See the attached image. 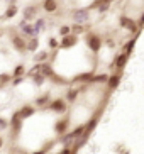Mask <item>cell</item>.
<instances>
[{"mask_svg":"<svg viewBox=\"0 0 144 154\" xmlns=\"http://www.w3.org/2000/svg\"><path fill=\"white\" fill-rule=\"evenodd\" d=\"M85 42H86V46L90 48V51L93 53V54H97V53L102 49V44H104L102 37H100L99 34H95V32H86L85 34Z\"/></svg>","mask_w":144,"mask_h":154,"instance_id":"1","label":"cell"},{"mask_svg":"<svg viewBox=\"0 0 144 154\" xmlns=\"http://www.w3.org/2000/svg\"><path fill=\"white\" fill-rule=\"evenodd\" d=\"M9 37H10V42H12L14 49L17 51V53H26V37H24L20 32L12 31Z\"/></svg>","mask_w":144,"mask_h":154,"instance_id":"2","label":"cell"},{"mask_svg":"<svg viewBox=\"0 0 144 154\" xmlns=\"http://www.w3.org/2000/svg\"><path fill=\"white\" fill-rule=\"evenodd\" d=\"M71 19L75 24H86L90 20V9L86 7V9H75L71 10Z\"/></svg>","mask_w":144,"mask_h":154,"instance_id":"3","label":"cell"},{"mask_svg":"<svg viewBox=\"0 0 144 154\" xmlns=\"http://www.w3.org/2000/svg\"><path fill=\"white\" fill-rule=\"evenodd\" d=\"M119 26H121L122 29L129 31L131 34H139L141 32V29L136 26V20L131 17H127V15H121V17H119Z\"/></svg>","mask_w":144,"mask_h":154,"instance_id":"4","label":"cell"},{"mask_svg":"<svg viewBox=\"0 0 144 154\" xmlns=\"http://www.w3.org/2000/svg\"><path fill=\"white\" fill-rule=\"evenodd\" d=\"M44 109L51 110V112H56V113H66L68 112V102H66V100H63V98L51 100Z\"/></svg>","mask_w":144,"mask_h":154,"instance_id":"5","label":"cell"},{"mask_svg":"<svg viewBox=\"0 0 144 154\" xmlns=\"http://www.w3.org/2000/svg\"><path fill=\"white\" fill-rule=\"evenodd\" d=\"M78 41H80V36L77 34H66V36H61V41H58V48L61 49H71L73 46H77Z\"/></svg>","mask_w":144,"mask_h":154,"instance_id":"6","label":"cell"},{"mask_svg":"<svg viewBox=\"0 0 144 154\" xmlns=\"http://www.w3.org/2000/svg\"><path fill=\"white\" fill-rule=\"evenodd\" d=\"M100 115H102V109L97 110V112L92 115L90 120L85 124V132H83V136L85 137H90V134L95 131V127H97V124H99V120H100Z\"/></svg>","mask_w":144,"mask_h":154,"instance_id":"7","label":"cell"},{"mask_svg":"<svg viewBox=\"0 0 144 154\" xmlns=\"http://www.w3.org/2000/svg\"><path fill=\"white\" fill-rule=\"evenodd\" d=\"M36 17H39V7L37 5H27L22 9V19L27 22H32Z\"/></svg>","mask_w":144,"mask_h":154,"instance_id":"8","label":"cell"},{"mask_svg":"<svg viewBox=\"0 0 144 154\" xmlns=\"http://www.w3.org/2000/svg\"><path fill=\"white\" fill-rule=\"evenodd\" d=\"M17 31L22 34L24 37H37L36 34H34V31H32V26H31V22H27V20H20V22L17 24Z\"/></svg>","mask_w":144,"mask_h":154,"instance_id":"9","label":"cell"},{"mask_svg":"<svg viewBox=\"0 0 144 154\" xmlns=\"http://www.w3.org/2000/svg\"><path fill=\"white\" fill-rule=\"evenodd\" d=\"M121 82H122V73L121 71H115V73H112V75H108V78H107V86H108V90L112 91V90H115L119 85H121Z\"/></svg>","mask_w":144,"mask_h":154,"instance_id":"10","label":"cell"},{"mask_svg":"<svg viewBox=\"0 0 144 154\" xmlns=\"http://www.w3.org/2000/svg\"><path fill=\"white\" fill-rule=\"evenodd\" d=\"M32 22L34 24H31V26H32V31H34L36 36H39L41 32H44L46 27H48V20H46L44 17H36Z\"/></svg>","mask_w":144,"mask_h":154,"instance_id":"11","label":"cell"},{"mask_svg":"<svg viewBox=\"0 0 144 154\" xmlns=\"http://www.w3.org/2000/svg\"><path fill=\"white\" fill-rule=\"evenodd\" d=\"M127 61H129V56L121 53V54L115 56V59H114V63H112V68L115 69V71H122V69L126 68Z\"/></svg>","mask_w":144,"mask_h":154,"instance_id":"12","label":"cell"},{"mask_svg":"<svg viewBox=\"0 0 144 154\" xmlns=\"http://www.w3.org/2000/svg\"><path fill=\"white\" fill-rule=\"evenodd\" d=\"M9 127L12 129L14 136H17L19 132H20V129H22V119L19 117V113H17V112H14L12 119L9 120Z\"/></svg>","mask_w":144,"mask_h":154,"instance_id":"13","label":"cell"},{"mask_svg":"<svg viewBox=\"0 0 144 154\" xmlns=\"http://www.w3.org/2000/svg\"><path fill=\"white\" fill-rule=\"evenodd\" d=\"M68 127H70V119H68V117L58 119L56 124H54V132H56L58 136H61V134H64V132L68 131Z\"/></svg>","mask_w":144,"mask_h":154,"instance_id":"14","label":"cell"},{"mask_svg":"<svg viewBox=\"0 0 144 154\" xmlns=\"http://www.w3.org/2000/svg\"><path fill=\"white\" fill-rule=\"evenodd\" d=\"M41 7H42V10H44L46 14H54L59 9V2L58 0H42Z\"/></svg>","mask_w":144,"mask_h":154,"instance_id":"15","label":"cell"},{"mask_svg":"<svg viewBox=\"0 0 144 154\" xmlns=\"http://www.w3.org/2000/svg\"><path fill=\"white\" fill-rule=\"evenodd\" d=\"M75 139H77V137L73 136V132H64V134H61V136H59V139H58V142L61 146H63V147H71L73 144H75Z\"/></svg>","mask_w":144,"mask_h":154,"instance_id":"16","label":"cell"},{"mask_svg":"<svg viewBox=\"0 0 144 154\" xmlns=\"http://www.w3.org/2000/svg\"><path fill=\"white\" fill-rule=\"evenodd\" d=\"M26 51H29V53L39 51V37H27L26 39Z\"/></svg>","mask_w":144,"mask_h":154,"instance_id":"17","label":"cell"},{"mask_svg":"<svg viewBox=\"0 0 144 154\" xmlns=\"http://www.w3.org/2000/svg\"><path fill=\"white\" fill-rule=\"evenodd\" d=\"M41 75H44L46 78H53L54 75H56V73H54V69H53V64L49 63V61H44V63H41Z\"/></svg>","mask_w":144,"mask_h":154,"instance_id":"18","label":"cell"},{"mask_svg":"<svg viewBox=\"0 0 144 154\" xmlns=\"http://www.w3.org/2000/svg\"><path fill=\"white\" fill-rule=\"evenodd\" d=\"M19 117L22 119H29V117H32V115H34V113H36V109H34V107H32V105H22V107H20V110H19Z\"/></svg>","mask_w":144,"mask_h":154,"instance_id":"19","label":"cell"},{"mask_svg":"<svg viewBox=\"0 0 144 154\" xmlns=\"http://www.w3.org/2000/svg\"><path fill=\"white\" fill-rule=\"evenodd\" d=\"M92 76H93V71L78 73L77 76L73 78V82H75V83H92Z\"/></svg>","mask_w":144,"mask_h":154,"instance_id":"20","label":"cell"},{"mask_svg":"<svg viewBox=\"0 0 144 154\" xmlns=\"http://www.w3.org/2000/svg\"><path fill=\"white\" fill-rule=\"evenodd\" d=\"M49 102H51V93H49V91H46L44 95L37 97L34 103H36V107H42V109H44V107H46L48 103H49Z\"/></svg>","mask_w":144,"mask_h":154,"instance_id":"21","label":"cell"},{"mask_svg":"<svg viewBox=\"0 0 144 154\" xmlns=\"http://www.w3.org/2000/svg\"><path fill=\"white\" fill-rule=\"evenodd\" d=\"M78 95H80V90L78 88H68L66 90V102L68 103H75Z\"/></svg>","mask_w":144,"mask_h":154,"instance_id":"22","label":"cell"},{"mask_svg":"<svg viewBox=\"0 0 144 154\" xmlns=\"http://www.w3.org/2000/svg\"><path fill=\"white\" fill-rule=\"evenodd\" d=\"M19 14V9H17V5L15 4H9L7 5V9H5V14H4V17L5 19H14L15 15Z\"/></svg>","mask_w":144,"mask_h":154,"instance_id":"23","label":"cell"},{"mask_svg":"<svg viewBox=\"0 0 144 154\" xmlns=\"http://www.w3.org/2000/svg\"><path fill=\"white\" fill-rule=\"evenodd\" d=\"M137 37H139V34H136V36L132 37L131 41H127V42H126V46H124V54L131 56V53L134 51V46H136V42H137Z\"/></svg>","mask_w":144,"mask_h":154,"instance_id":"24","label":"cell"},{"mask_svg":"<svg viewBox=\"0 0 144 154\" xmlns=\"http://www.w3.org/2000/svg\"><path fill=\"white\" fill-rule=\"evenodd\" d=\"M49 59V51H39L34 53V63H44Z\"/></svg>","mask_w":144,"mask_h":154,"instance_id":"25","label":"cell"},{"mask_svg":"<svg viewBox=\"0 0 144 154\" xmlns=\"http://www.w3.org/2000/svg\"><path fill=\"white\" fill-rule=\"evenodd\" d=\"M70 31H71V34L80 36V34L86 32V26H83V24H73V26H70Z\"/></svg>","mask_w":144,"mask_h":154,"instance_id":"26","label":"cell"},{"mask_svg":"<svg viewBox=\"0 0 144 154\" xmlns=\"http://www.w3.org/2000/svg\"><path fill=\"white\" fill-rule=\"evenodd\" d=\"M31 80H32V83H34L36 86H42L44 82H46V76L44 75H41V73H36V75H32L31 76Z\"/></svg>","mask_w":144,"mask_h":154,"instance_id":"27","label":"cell"},{"mask_svg":"<svg viewBox=\"0 0 144 154\" xmlns=\"http://www.w3.org/2000/svg\"><path fill=\"white\" fill-rule=\"evenodd\" d=\"M26 75V66L24 64H17L12 71V78H17V76H24Z\"/></svg>","mask_w":144,"mask_h":154,"instance_id":"28","label":"cell"},{"mask_svg":"<svg viewBox=\"0 0 144 154\" xmlns=\"http://www.w3.org/2000/svg\"><path fill=\"white\" fill-rule=\"evenodd\" d=\"M107 78H108L107 73H100V75H95V73H93V76H92V83H105V82H107Z\"/></svg>","mask_w":144,"mask_h":154,"instance_id":"29","label":"cell"},{"mask_svg":"<svg viewBox=\"0 0 144 154\" xmlns=\"http://www.w3.org/2000/svg\"><path fill=\"white\" fill-rule=\"evenodd\" d=\"M10 80H12V75H9V73H2V75H0V86L10 83Z\"/></svg>","mask_w":144,"mask_h":154,"instance_id":"30","label":"cell"},{"mask_svg":"<svg viewBox=\"0 0 144 154\" xmlns=\"http://www.w3.org/2000/svg\"><path fill=\"white\" fill-rule=\"evenodd\" d=\"M71 132H73V136H75V137L78 139V137L83 136V132H85V125H78V127H75V129H73Z\"/></svg>","mask_w":144,"mask_h":154,"instance_id":"31","label":"cell"},{"mask_svg":"<svg viewBox=\"0 0 144 154\" xmlns=\"http://www.w3.org/2000/svg\"><path fill=\"white\" fill-rule=\"evenodd\" d=\"M39 71H41V63H36L31 69H29V71H27V76L31 78L32 75H36V73H39Z\"/></svg>","mask_w":144,"mask_h":154,"instance_id":"32","label":"cell"},{"mask_svg":"<svg viewBox=\"0 0 144 154\" xmlns=\"http://www.w3.org/2000/svg\"><path fill=\"white\" fill-rule=\"evenodd\" d=\"M48 46H49L53 51L58 49V39L56 37H48Z\"/></svg>","mask_w":144,"mask_h":154,"instance_id":"33","label":"cell"},{"mask_svg":"<svg viewBox=\"0 0 144 154\" xmlns=\"http://www.w3.org/2000/svg\"><path fill=\"white\" fill-rule=\"evenodd\" d=\"M112 2H114V0H93L88 9L92 10V9H95V7H97V5H100V4H112Z\"/></svg>","mask_w":144,"mask_h":154,"instance_id":"34","label":"cell"},{"mask_svg":"<svg viewBox=\"0 0 144 154\" xmlns=\"http://www.w3.org/2000/svg\"><path fill=\"white\" fill-rule=\"evenodd\" d=\"M95 9H97L99 14H104V12H107V10L110 9V4H100V5H97Z\"/></svg>","mask_w":144,"mask_h":154,"instance_id":"35","label":"cell"},{"mask_svg":"<svg viewBox=\"0 0 144 154\" xmlns=\"http://www.w3.org/2000/svg\"><path fill=\"white\" fill-rule=\"evenodd\" d=\"M58 31H59V34H61V36H66V34H70V32H71V31H70V26H66V24L59 26Z\"/></svg>","mask_w":144,"mask_h":154,"instance_id":"36","label":"cell"},{"mask_svg":"<svg viewBox=\"0 0 144 154\" xmlns=\"http://www.w3.org/2000/svg\"><path fill=\"white\" fill-rule=\"evenodd\" d=\"M10 83H12L14 86H19L20 83H24V76H17V78H14V80H10Z\"/></svg>","mask_w":144,"mask_h":154,"instance_id":"37","label":"cell"},{"mask_svg":"<svg viewBox=\"0 0 144 154\" xmlns=\"http://www.w3.org/2000/svg\"><path fill=\"white\" fill-rule=\"evenodd\" d=\"M5 129H9V122L4 117H0V131H5Z\"/></svg>","mask_w":144,"mask_h":154,"instance_id":"38","label":"cell"},{"mask_svg":"<svg viewBox=\"0 0 144 154\" xmlns=\"http://www.w3.org/2000/svg\"><path fill=\"white\" fill-rule=\"evenodd\" d=\"M136 26H137V27H139L141 31H142V27H144V15H142V14H141V15H139V19L136 20Z\"/></svg>","mask_w":144,"mask_h":154,"instance_id":"39","label":"cell"},{"mask_svg":"<svg viewBox=\"0 0 144 154\" xmlns=\"http://www.w3.org/2000/svg\"><path fill=\"white\" fill-rule=\"evenodd\" d=\"M59 154H71V147H63L59 151Z\"/></svg>","mask_w":144,"mask_h":154,"instance_id":"40","label":"cell"},{"mask_svg":"<svg viewBox=\"0 0 144 154\" xmlns=\"http://www.w3.org/2000/svg\"><path fill=\"white\" fill-rule=\"evenodd\" d=\"M46 152H48V151H44V149H41V151H34V152H32V154H46Z\"/></svg>","mask_w":144,"mask_h":154,"instance_id":"41","label":"cell"},{"mask_svg":"<svg viewBox=\"0 0 144 154\" xmlns=\"http://www.w3.org/2000/svg\"><path fill=\"white\" fill-rule=\"evenodd\" d=\"M2 146H4V137L0 136V149H2Z\"/></svg>","mask_w":144,"mask_h":154,"instance_id":"42","label":"cell"},{"mask_svg":"<svg viewBox=\"0 0 144 154\" xmlns=\"http://www.w3.org/2000/svg\"><path fill=\"white\" fill-rule=\"evenodd\" d=\"M9 4H15V0H7V5Z\"/></svg>","mask_w":144,"mask_h":154,"instance_id":"43","label":"cell"},{"mask_svg":"<svg viewBox=\"0 0 144 154\" xmlns=\"http://www.w3.org/2000/svg\"><path fill=\"white\" fill-rule=\"evenodd\" d=\"M71 154H78V152H77V151H71Z\"/></svg>","mask_w":144,"mask_h":154,"instance_id":"44","label":"cell"},{"mask_svg":"<svg viewBox=\"0 0 144 154\" xmlns=\"http://www.w3.org/2000/svg\"><path fill=\"white\" fill-rule=\"evenodd\" d=\"M0 37H2V31H0Z\"/></svg>","mask_w":144,"mask_h":154,"instance_id":"45","label":"cell"},{"mask_svg":"<svg viewBox=\"0 0 144 154\" xmlns=\"http://www.w3.org/2000/svg\"><path fill=\"white\" fill-rule=\"evenodd\" d=\"M34 2H37V0H34Z\"/></svg>","mask_w":144,"mask_h":154,"instance_id":"46","label":"cell"}]
</instances>
